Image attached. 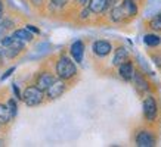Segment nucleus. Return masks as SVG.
<instances>
[{
  "label": "nucleus",
  "mask_w": 161,
  "mask_h": 147,
  "mask_svg": "<svg viewBox=\"0 0 161 147\" xmlns=\"http://www.w3.org/2000/svg\"><path fill=\"white\" fill-rule=\"evenodd\" d=\"M6 31H8V29L5 28V25L0 24V40H2V38H3V37L6 35Z\"/></svg>",
  "instance_id": "28"
},
{
  "label": "nucleus",
  "mask_w": 161,
  "mask_h": 147,
  "mask_svg": "<svg viewBox=\"0 0 161 147\" xmlns=\"http://www.w3.org/2000/svg\"><path fill=\"white\" fill-rule=\"evenodd\" d=\"M135 74H136V69H135V65L133 62L129 59L126 62H123L120 66H118V75H120V78L124 79V81H132L133 77H135Z\"/></svg>",
  "instance_id": "7"
},
{
  "label": "nucleus",
  "mask_w": 161,
  "mask_h": 147,
  "mask_svg": "<svg viewBox=\"0 0 161 147\" xmlns=\"http://www.w3.org/2000/svg\"><path fill=\"white\" fill-rule=\"evenodd\" d=\"M152 60H154V63L161 69V54H154V56H152Z\"/></svg>",
  "instance_id": "26"
},
{
  "label": "nucleus",
  "mask_w": 161,
  "mask_h": 147,
  "mask_svg": "<svg viewBox=\"0 0 161 147\" xmlns=\"http://www.w3.org/2000/svg\"><path fill=\"white\" fill-rule=\"evenodd\" d=\"M133 83H135V87L141 91V93H145V91H149V83H148L147 79H145V77L142 75L141 72L135 74V77H133Z\"/></svg>",
  "instance_id": "13"
},
{
  "label": "nucleus",
  "mask_w": 161,
  "mask_h": 147,
  "mask_svg": "<svg viewBox=\"0 0 161 147\" xmlns=\"http://www.w3.org/2000/svg\"><path fill=\"white\" fill-rule=\"evenodd\" d=\"M44 97H46V93H44L43 90H40L36 84L34 85H28L24 90V93H22V100L30 108H34V106L42 104Z\"/></svg>",
  "instance_id": "2"
},
{
  "label": "nucleus",
  "mask_w": 161,
  "mask_h": 147,
  "mask_svg": "<svg viewBox=\"0 0 161 147\" xmlns=\"http://www.w3.org/2000/svg\"><path fill=\"white\" fill-rule=\"evenodd\" d=\"M92 52L96 58H107L112 52V44L108 40H96L92 44Z\"/></svg>",
  "instance_id": "6"
},
{
  "label": "nucleus",
  "mask_w": 161,
  "mask_h": 147,
  "mask_svg": "<svg viewBox=\"0 0 161 147\" xmlns=\"http://www.w3.org/2000/svg\"><path fill=\"white\" fill-rule=\"evenodd\" d=\"M108 3H109V0H90V10H92L93 13H103L105 10L108 9Z\"/></svg>",
  "instance_id": "14"
},
{
  "label": "nucleus",
  "mask_w": 161,
  "mask_h": 147,
  "mask_svg": "<svg viewBox=\"0 0 161 147\" xmlns=\"http://www.w3.org/2000/svg\"><path fill=\"white\" fill-rule=\"evenodd\" d=\"M143 43L148 47H157L161 44V37L157 34H145L143 35Z\"/></svg>",
  "instance_id": "18"
},
{
  "label": "nucleus",
  "mask_w": 161,
  "mask_h": 147,
  "mask_svg": "<svg viewBox=\"0 0 161 147\" xmlns=\"http://www.w3.org/2000/svg\"><path fill=\"white\" fill-rule=\"evenodd\" d=\"M0 125H2V124H0Z\"/></svg>",
  "instance_id": "35"
},
{
  "label": "nucleus",
  "mask_w": 161,
  "mask_h": 147,
  "mask_svg": "<svg viewBox=\"0 0 161 147\" xmlns=\"http://www.w3.org/2000/svg\"><path fill=\"white\" fill-rule=\"evenodd\" d=\"M135 143L139 147H154L157 143V138L149 129H141V131L136 132Z\"/></svg>",
  "instance_id": "4"
},
{
  "label": "nucleus",
  "mask_w": 161,
  "mask_h": 147,
  "mask_svg": "<svg viewBox=\"0 0 161 147\" xmlns=\"http://www.w3.org/2000/svg\"><path fill=\"white\" fill-rule=\"evenodd\" d=\"M49 2L55 9H64L65 6L68 5V0H49Z\"/></svg>",
  "instance_id": "20"
},
{
  "label": "nucleus",
  "mask_w": 161,
  "mask_h": 147,
  "mask_svg": "<svg viewBox=\"0 0 161 147\" xmlns=\"http://www.w3.org/2000/svg\"><path fill=\"white\" fill-rule=\"evenodd\" d=\"M73 2H80V0H73Z\"/></svg>",
  "instance_id": "33"
},
{
  "label": "nucleus",
  "mask_w": 161,
  "mask_h": 147,
  "mask_svg": "<svg viewBox=\"0 0 161 147\" xmlns=\"http://www.w3.org/2000/svg\"><path fill=\"white\" fill-rule=\"evenodd\" d=\"M2 143H3V141H2V140H0V144H2Z\"/></svg>",
  "instance_id": "34"
},
{
  "label": "nucleus",
  "mask_w": 161,
  "mask_h": 147,
  "mask_svg": "<svg viewBox=\"0 0 161 147\" xmlns=\"http://www.w3.org/2000/svg\"><path fill=\"white\" fill-rule=\"evenodd\" d=\"M55 72L58 75V78H62L65 81L74 78L77 75V66H75L74 59L68 58L65 54H61L55 63Z\"/></svg>",
  "instance_id": "1"
},
{
  "label": "nucleus",
  "mask_w": 161,
  "mask_h": 147,
  "mask_svg": "<svg viewBox=\"0 0 161 147\" xmlns=\"http://www.w3.org/2000/svg\"><path fill=\"white\" fill-rule=\"evenodd\" d=\"M12 90H14V93H15V97L22 100V93L19 91V88H18V85H16V84H14V85H12Z\"/></svg>",
  "instance_id": "25"
},
{
  "label": "nucleus",
  "mask_w": 161,
  "mask_h": 147,
  "mask_svg": "<svg viewBox=\"0 0 161 147\" xmlns=\"http://www.w3.org/2000/svg\"><path fill=\"white\" fill-rule=\"evenodd\" d=\"M30 2H31V3H33L34 6H42L44 0H30Z\"/></svg>",
  "instance_id": "30"
},
{
  "label": "nucleus",
  "mask_w": 161,
  "mask_h": 147,
  "mask_svg": "<svg viewBox=\"0 0 161 147\" xmlns=\"http://www.w3.org/2000/svg\"><path fill=\"white\" fill-rule=\"evenodd\" d=\"M12 119H14V115L10 112L8 103H0V124H2V125H6V124H9Z\"/></svg>",
  "instance_id": "15"
},
{
  "label": "nucleus",
  "mask_w": 161,
  "mask_h": 147,
  "mask_svg": "<svg viewBox=\"0 0 161 147\" xmlns=\"http://www.w3.org/2000/svg\"><path fill=\"white\" fill-rule=\"evenodd\" d=\"M149 28L154 29V31H161V12L151 18V21H149Z\"/></svg>",
  "instance_id": "19"
},
{
  "label": "nucleus",
  "mask_w": 161,
  "mask_h": 147,
  "mask_svg": "<svg viewBox=\"0 0 161 147\" xmlns=\"http://www.w3.org/2000/svg\"><path fill=\"white\" fill-rule=\"evenodd\" d=\"M24 50V41L15 38V41L10 44L9 47H5V56L8 59H15L18 58V54Z\"/></svg>",
  "instance_id": "10"
},
{
  "label": "nucleus",
  "mask_w": 161,
  "mask_h": 147,
  "mask_svg": "<svg viewBox=\"0 0 161 147\" xmlns=\"http://www.w3.org/2000/svg\"><path fill=\"white\" fill-rule=\"evenodd\" d=\"M8 106H9L10 112H12V115H14V118H15L16 116V112H18V104L15 102V99H9V100H8Z\"/></svg>",
  "instance_id": "22"
},
{
  "label": "nucleus",
  "mask_w": 161,
  "mask_h": 147,
  "mask_svg": "<svg viewBox=\"0 0 161 147\" xmlns=\"http://www.w3.org/2000/svg\"><path fill=\"white\" fill-rule=\"evenodd\" d=\"M67 90V84H65V79L59 78V79H55V83L50 85L44 93H46V99L47 100H56L65 93Z\"/></svg>",
  "instance_id": "5"
},
{
  "label": "nucleus",
  "mask_w": 161,
  "mask_h": 147,
  "mask_svg": "<svg viewBox=\"0 0 161 147\" xmlns=\"http://www.w3.org/2000/svg\"><path fill=\"white\" fill-rule=\"evenodd\" d=\"M15 41V37L14 35H5L3 38L0 40V44H2V47H9L10 44Z\"/></svg>",
  "instance_id": "21"
},
{
  "label": "nucleus",
  "mask_w": 161,
  "mask_h": 147,
  "mask_svg": "<svg viewBox=\"0 0 161 147\" xmlns=\"http://www.w3.org/2000/svg\"><path fill=\"white\" fill-rule=\"evenodd\" d=\"M69 54L74 59L75 63H81L84 58V43L81 40H75L71 46H69Z\"/></svg>",
  "instance_id": "8"
},
{
  "label": "nucleus",
  "mask_w": 161,
  "mask_h": 147,
  "mask_svg": "<svg viewBox=\"0 0 161 147\" xmlns=\"http://www.w3.org/2000/svg\"><path fill=\"white\" fill-rule=\"evenodd\" d=\"M78 3H80L81 6H89V5H90V0H80Z\"/></svg>",
  "instance_id": "31"
},
{
  "label": "nucleus",
  "mask_w": 161,
  "mask_h": 147,
  "mask_svg": "<svg viewBox=\"0 0 161 147\" xmlns=\"http://www.w3.org/2000/svg\"><path fill=\"white\" fill-rule=\"evenodd\" d=\"M55 79L56 78L53 77V74L49 72V71H44V72L39 74V77H37V79H36V85H37L40 90L46 91V90L55 83Z\"/></svg>",
  "instance_id": "9"
},
{
  "label": "nucleus",
  "mask_w": 161,
  "mask_h": 147,
  "mask_svg": "<svg viewBox=\"0 0 161 147\" xmlns=\"http://www.w3.org/2000/svg\"><path fill=\"white\" fill-rule=\"evenodd\" d=\"M129 56H130V53H129V50L124 46L117 47V49L114 50V56H112V66H117L118 68L123 62L129 60Z\"/></svg>",
  "instance_id": "11"
},
{
  "label": "nucleus",
  "mask_w": 161,
  "mask_h": 147,
  "mask_svg": "<svg viewBox=\"0 0 161 147\" xmlns=\"http://www.w3.org/2000/svg\"><path fill=\"white\" fill-rule=\"evenodd\" d=\"M143 109V116L148 122H155L157 116H158V103H157L154 96H147L142 104Z\"/></svg>",
  "instance_id": "3"
},
{
  "label": "nucleus",
  "mask_w": 161,
  "mask_h": 147,
  "mask_svg": "<svg viewBox=\"0 0 161 147\" xmlns=\"http://www.w3.org/2000/svg\"><path fill=\"white\" fill-rule=\"evenodd\" d=\"M3 15H5V5H3V2L0 0V21L3 19Z\"/></svg>",
  "instance_id": "29"
},
{
  "label": "nucleus",
  "mask_w": 161,
  "mask_h": 147,
  "mask_svg": "<svg viewBox=\"0 0 161 147\" xmlns=\"http://www.w3.org/2000/svg\"><path fill=\"white\" fill-rule=\"evenodd\" d=\"M120 5H121L123 12L126 15V18H135L137 15V12H139L136 0H121Z\"/></svg>",
  "instance_id": "12"
},
{
  "label": "nucleus",
  "mask_w": 161,
  "mask_h": 147,
  "mask_svg": "<svg viewBox=\"0 0 161 147\" xmlns=\"http://www.w3.org/2000/svg\"><path fill=\"white\" fill-rule=\"evenodd\" d=\"M5 56V47H0V59Z\"/></svg>",
  "instance_id": "32"
},
{
  "label": "nucleus",
  "mask_w": 161,
  "mask_h": 147,
  "mask_svg": "<svg viewBox=\"0 0 161 147\" xmlns=\"http://www.w3.org/2000/svg\"><path fill=\"white\" fill-rule=\"evenodd\" d=\"M0 24H3V25H5V28H6V29H12V28L15 27V24L12 22V21H10V19H5V18H3V19L0 21Z\"/></svg>",
  "instance_id": "23"
},
{
  "label": "nucleus",
  "mask_w": 161,
  "mask_h": 147,
  "mask_svg": "<svg viewBox=\"0 0 161 147\" xmlns=\"http://www.w3.org/2000/svg\"><path fill=\"white\" fill-rule=\"evenodd\" d=\"M124 18H126V15L123 12L121 5H115L114 8H111V10H109V19L112 22H121V21H124Z\"/></svg>",
  "instance_id": "16"
},
{
  "label": "nucleus",
  "mask_w": 161,
  "mask_h": 147,
  "mask_svg": "<svg viewBox=\"0 0 161 147\" xmlns=\"http://www.w3.org/2000/svg\"><path fill=\"white\" fill-rule=\"evenodd\" d=\"M25 28H27V29H30V31H31L33 34H40V29H39V28H36L34 25L27 24V25H25Z\"/></svg>",
  "instance_id": "27"
},
{
  "label": "nucleus",
  "mask_w": 161,
  "mask_h": 147,
  "mask_svg": "<svg viewBox=\"0 0 161 147\" xmlns=\"http://www.w3.org/2000/svg\"><path fill=\"white\" fill-rule=\"evenodd\" d=\"M14 72H15V68H9L5 74H3V75H2V77H0V81H6V79L9 78V77H10V75H12Z\"/></svg>",
  "instance_id": "24"
},
{
  "label": "nucleus",
  "mask_w": 161,
  "mask_h": 147,
  "mask_svg": "<svg viewBox=\"0 0 161 147\" xmlns=\"http://www.w3.org/2000/svg\"><path fill=\"white\" fill-rule=\"evenodd\" d=\"M15 37V38L21 40V41H27V43H30V41H33V33L30 31V29L27 28H19V29H15L14 34H12Z\"/></svg>",
  "instance_id": "17"
}]
</instances>
